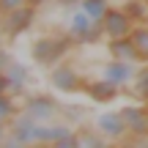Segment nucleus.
<instances>
[{
	"instance_id": "f257e3e1",
	"label": "nucleus",
	"mask_w": 148,
	"mask_h": 148,
	"mask_svg": "<svg viewBox=\"0 0 148 148\" xmlns=\"http://www.w3.org/2000/svg\"><path fill=\"white\" fill-rule=\"evenodd\" d=\"M77 47V38L71 33H55V36H38L30 44V58L41 69H55L69 58V52Z\"/></svg>"
},
{
	"instance_id": "f03ea898",
	"label": "nucleus",
	"mask_w": 148,
	"mask_h": 148,
	"mask_svg": "<svg viewBox=\"0 0 148 148\" xmlns=\"http://www.w3.org/2000/svg\"><path fill=\"white\" fill-rule=\"evenodd\" d=\"M19 112L25 118H30V121H36V123H52L60 115V104L49 93H27L22 107H19Z\"/></svg>"
},
{
	"instance_id": "7ed1b4c3",
	"label": "nucleus",
	"mask_w": 148,
	"mask_h": 148,
	"mask_svg": "<svg viewBox=\"0 0 148 148\" xmlns=\"http://www.w3.org/2000/svg\"><path fill=\"white\" fill-rule=\"evenodd\" d=\"M85 79L79 74V69L71 63V60H63V63H58L55 69H49V82H52L55 90H60V93H82L85 90Z\"/></svg>"
},
{
	"instance_id": "20e7f679",
	"label": "nucleus",
	"mask_w": 148,
	"mask_h": 148,
	"mask_svg": "<svg viewBox=\"0 0 148 148\" xmlns=\"http://www.w3.org/2000/svg\"><path fill=\"white\" fill-rule=\"evenodd\" d=\"M36 14H38V8L22 5V8L11 11V14L0 16V33H3V38H19L22 33H27L33 27V22H36Z\"/></svg>"
},
{
	"instance_id": "39448f33",
	"label": "nucleus",
	"mask_w": 148,
	"mask_h": 148,
	"mask_svg": "<svg viewBox=\"0 0 148 148\" xmlns=\"http://www.w3.org/2000/svg\"><path fill=\"white\" fill-rule=\"evenodd\" d=\"M69 33L77 38V44H99L104 38V30H101V22L90 19L82 8L71 16V25H69Z\"/></svg>"
},
{
	"instance_id": "423d86ee",
	"label": "nucleus",
	"mask_w": 148,
	"mask_h": 148,
	"mask_svg": "<svg viewBox=\"0 0 148 148\" xmlns=\"http://www.w3.org/2000/svg\"><path fill=\"white\" fill-rule=\"evenodd\" d=\"M93 129L101 134V137H107L110 143H121V140L129 137V129H126V121H123L121 110L101 112V115L93 121Z\"/></svg>"
},
{
	"instance_id": "0eeeda50",
	"label": "nucleus",
	"mask_w": 148,
	"mask_h": 148,
	"mask_svg": "<svg viewBox=\"0 0 148 148\" xmlns=\"http://www.w3.org/2000/svg\"><path fill=\"white\" fill-rule=\"evenodd\" d=\"M134 27V22L129 19V14L123 8H118V5H110L104 14V19H101V30H104V38H123L129 36Z\"/></svg>"
},
{
	"instance_id": "6e6552de",
	"label": "nucleus",
	"mask_w": 148,
	"mask_h": 148,
	"mask_svg": "<svg viewBox=\"0 0 148 148\" xmlns=\"http://www.w3.org/2000/svg\"><path fill=\"white\" fill-rule=\"evenodd\" d=\"M121 115L126 121V129L132 137H148V107L140 101V104H123Z\"/></svg>"
},
{
	"instance_id": "1a4fd4ad",
	"label": "nucleus",
	"mask_w": 148,
	"mask_h": 148,
	"mask_svg": "<svg viewBox=\"0 0 148 148\" xmlns=\"http://www.w3.org/2000/svg\"><path fill=\"white\" fill-rule=\"evenodd\" d=\"M134 66H137V63H123V60H112V58H110L107 63H101V77L123 90V88L134 79V74H137Z\"/></svg>"
},
{
	"instance_id": "9d476101",
	"label": "nucleus",
	"mask_w": 148,
	"mask_h": 148,
	"mask_svg": "<svg viewBox=\"0 0 148 148\" xmlns=\"http://www.w3.org/2000/svg\"><path fill=\"white\" fill-rule=\"evenodd\" d=\"M85 96H88L93 104H110V101H115L118 96H121V88L112 82H107L104 77L99 79H85Z\"/></svg>"
},
{
	"instance_id": "9b49d317",
	"label": "nucleus",
	"mask_w": 148,
	"mask_h": 148,
	"mask_svg": "<svg viewBox=\"0 0 148 148\" xmlns=\"http://www.w3.org/2000/svg\"><path fill=\"white\" fill-rule=\"evenodd\" d=\"M107 55L112 60H123V63H140V55L134 49L132 38L123 36V38H107Z\"/></svg>"
},
{
	"instance_id": "f8f14e48",
	"label": "nucleus",
	"mask_w": 148,
	"mask_h": 148,
	"mask_svg": "<svg viewBox=\"0 0 148 148\" xmlns=\"http://www.w3.org/2000/svg\"><path fill=\"white\" fill-rule=\"evenodd\" d=\"M5 77H8V82H11V90H25V85L30 82V71L25 69V66H19L16 60H11L8 66H5Z\"/></svg>"
},
{
	"instance_id": "ddd939ff",
	"label": "nucleus",
	"mask_w": 148,
	"mask_h": 148,
	"mask_svg": "<svg viewBox=\"0 0 148 148\" xmlns=\"http://www.w3.org/2000/svg\"><path fill=\"white\" fill-rule=\"evenodd\" d=\"M129 38H132L134 49L140 55V63H148V25H134Z\"/></svg>"
},
{
	"instance_id": "4468645a",
	"label": "nucleus",
	"mask_w": 148,
	"mask_h": 148,
	"mask_svg": "<svg viewBox=\"0 0 148 148\" xmlns=\"http://www.w3.org/2000/svg\"><path fill=\"white\" fill-rule=\"evenodd\" d=\"M79 137H82V148H112L115 143H110L107 137H101L93 126H79L77 129Z\"/></svg>"
},
{
	"instance_id": "2eb2a0df",
	"label": "nucleus",
	"mask_w": 148,
	"mask_h": 148,
	"mask_svg": "<svg viewBox=\"0 0 148 148\" xmlns=\"http://www.w3.org/2000/svg\"><path fill=\"white\" fill-rule=\"evenodd\" d=\"M121 8L129 14V19L134 25H148V3L145 0H126Z\"/></svg>"
},
{
	"instance_id": "dca6fc26",
	"label": "nucleus",
	"mask_w": 148,
	"mask_h": 148,
	"mask_svg": "<svg viewBox=\"0 0 148 148\" xmlns=\"http://www.w3.org/2000/svg\"><path fill=\"white\" fill-rule=\"evenodd\" d=\"M132 96L137 101H148V63H140L137 74L132 79Z\"/></svg>"
},
{
	"instance_id": "f3484780",
	"label": "nucleus",
	"mask_w": 148,
	"mask_h": 148,
	"mask_svg": "<svg viewBox=\"0 0 148 148\" xmlns=\"http://www.w3.org/2000/svg\"><path fill=\"white\" fill-rule=\"evenodd\" d=\"M16 115H19V104L8 93H0V126H8Z\"/></svg>"
},
{
	"instance_id": "a211bd4d",
	"label": "nucleus",
	"mask_w": 148,
	"mask_h": 148,
	"mask_svg": "<svg viewBox=\"0 0 148 148\" xmlns=\"http://www.w3.org/2000/svg\"><path fill=\"white\" fill-rule=\"evenodd\" d=\"M79 8H82L90 19L101 22V19H104V14H107V8H110V3H107V0H82Z\"/></svg>"
},
{
	"instance_id": "6ab92c4d",
	"label": "nucleus",
	"mask_w": 148,
	"mask_h": 148,
	"mask_svg": "<svg viewBox=\"0 0 148 148\" xmlns=\"http://www.w3.org/2000/svg\"><path fill=\"white\" fill-rule=\"evenodd\" d=\"M52 148H82V137H79L77 129H71V132H69V134H63V137H60Z\"/></svg>"
},
{
	"instance_id": "aec40b11",
	"label": "nucleus",
	"mask_w": 148,
	"mask_h": 148,
	"mask_svg": "<svg viewBox=\"0 0 148 148\" xmlns=\"http://www.w3.org/2000/svg\"><path fill=\"white\" fill-rule=\"evenodd\" d=\"M22 5H27V0H0V16L11 14V11L22 8Z\"/></svg>"
},
{
	"instance_id": "412c9836",
	"label": "nucleus",
	"mask_w": 148,
	"mask_h": 148,
	"mask_svg": "<svg viewBox=\"0 0 148 148\" xmlns=\"http://www.w3.org/2000/svg\"><path fill=\"white\" fill-rule=\"evenodd\" d=\"M118 145L121 148H148V137H132V134H129V137L121 140Z\"/></svg>"
},
{
	"instance_id": "4be33fe9",
	"label": "nucleus",
	"mask_w": 148,
	"mask_h": 148,
	"mask_svg": "<svg viewBox=\"0 0 148 148\" xmlns=\"http://www.w3.org/2000/svg\"><path fill=\"white\" fill-rule=\"evenodd\" d=\"M8 90H11V82L5 77V71H0V93H8Z\"/></svg>"
},
{
	"instance_id": "5701e85b",
	"label": "nucleus",
	"mask_w": 148,
	"mask_h": 148,
	"mask_svg": "<svg viewBox=\"0 0 148 148\" xmlns=\"http://www.w3.org/2000/svg\"><path fill=\"white\" fill-rule=\"evenodd\" d=\"M0 148H25V145H22V143H16V140H14V137L8 134V137L3 140V145H0Z\"/></svg>"
},
{
	"instance_id": "b1692460",
	"label": "nucleus",
	"mask_w": 148,
	"mask_h": 148,
	"mask_svg": "<svg viewBox=\"0 0 148 148\" xmlns=\"http://www.w3.org/2000/svg\"><path fill=\"white\" fill-rule=\"evenodd\" d=\"M55 3H58V5H63V8H77L82 0H55Z\"/></svg>"
},
{
	"instance_id": "393cba45",
	"label": "nucleus",
	"mask_w": 148,
	"mask_h": 148,
	"mask_svg": "<svg viewBox=\"0 0 148 148\" xmlns=\"http://www.w3.org/2000/svg\"><path fill=\"white\" fill-rule=\"evenodd\" d=\"M112 148H121V145H118V143H115V145H112Z\"/></svg>"
},
{
	"instance_id": "a878e982",
	"label": "nucleus",
	"mask_w": 148,
	"mask_h": 148,
	"mask_svg": "<svg viewBox=\"0 0 148 148\" xmlns=\"http://www.w3.org/2000/svg\"><path fill=\"white\" fill-rule=\"evenodd\" d=\"M143 104H145V107H148V101H143Z\"/></svg>"
},
{
	"instance_id": "bb28decb",
	"label": "nucleus",
	"mask_w": 148,
	"mask_h": 148,
	"mask_svg": "<svg viewBox=\"0 0 148 148\" xmlns=\"http://www.w3.org/2000/svg\"><path fill=\"white\" fill-rule=\"evenodd\" d=\"M0 38H3V33H0Z\"/></svg>"
},
{
	"instance_id": "cd10ccee",
	"label": "nucleus",
	"mask_w": 148,
	"mask_h": 148,
	"mask_svg": "<svg viewBox=\"0 0 148 148\" xmlns=\"http://www.w3.org/2000/svg\"><path fill=\"white\" fill-rule=\"evenodd\" d=\"M145 3H148V0H145Z\"/></svg>"
}]
</instances>
